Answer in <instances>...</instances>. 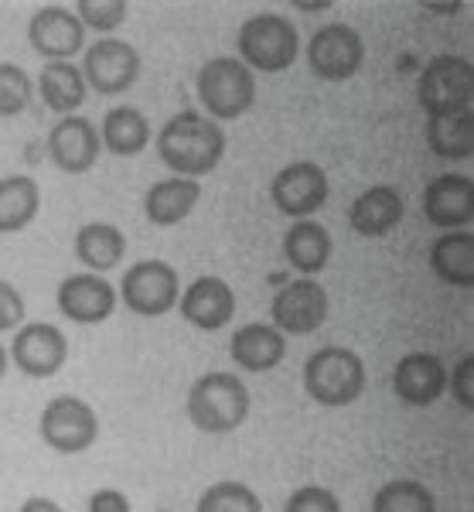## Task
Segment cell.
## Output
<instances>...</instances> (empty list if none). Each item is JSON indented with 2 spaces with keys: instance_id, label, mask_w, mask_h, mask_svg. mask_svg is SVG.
Segmentation results:
<instances>
[{
  "instance_id": "obj_1",
  "label": "cell",
  "mask_w": 474,
  "mask_h": 512,
  "mask_svg": "<svg viewBox=\"0 0 474 512\" xmlns=\"http://www.w3.org/2000/svg\"><path fill=\"white\" fill-rule=\"evenodd\" d=\"M157 158L174 171V178L198 181L226 158V130L205 113L181 110L157 130Z\"/></svg>"
},
{
  "instance_id": "obj_2",
  "label": "cell",
  "mask_w": 474,
  "mask_h": 512,
  "mask_svg": "<svg viewBox=\"0 0 474 512\" xmlns=\"http://www.w3.org/2000/svg\"><path fill=\"white\" fill-rule=\"evenodd\" d=\"M253 396L236 373H205L191 383L185 410L195 431L202 434H232L246 424Z\"/></svg>"
},
{
  "instance_id": "obj_3",
  "label": "cell",
  "mask_w": 474,
  "mask_h": 512,
  "mask_svg": "<svg viewBox=\"0 0 474 512\" xmlns=\"http://www.w3.org/2000/svg\"><path fill=\"white\" fill-rule=\"evenodd\" d=\"M236 52V59L253 76L256 72L277 76L301 59V35H297V24L284 14H253L239 24Z\"/></svg>"
},
{
  "instance_id": "obj_4",
  "label": "cell",
  "mask_w": 474,
  "mask_h": 512,
  "mask_svg": "<svg viewBox=\"0 0 474 512\" xmlns=\"http://www.w3.org/2000/svg\"><path fill=\"white\" fill-rule=\"evenodd\" d=\"M365 383L369 376H365L362 355L345 345H324L304 362V393L318 407H348L365 393Z\"/></svg>"
},
{
  "instance_id": "obj_5",
  "label": "cell",
  "mask_w": 474,
  "mask_h": 512,
  "mask_svg": "<svg viewBox=\"0 0 474 512\" xmlns=\"http://www.w3.org/2000/svg\"><path fill=\"white\" fill-rule=\"evenodd\" d=\"M198 103L205 106V117L215 123L239 120L256 103V76L236 55H215L198 69L195 79Z\"/></svg>"
},
{
  "instance_id": "obj_6",
  "label": "cell",
  "mask_w": 474,
  "mask_h": 512,
  "mask_svg": "<svg viewBox=\"0 0 474 512\" xmlns=\"http://www.w3.org/2000/svg\"><path fill=\"white\" fill-rule=\"evenodd\" d=\"M417 99L427 117H447V113L471 110L474 99V65L464 55L440 52L420 69Z\"/></svg>"
},
{
  "instance_id": "obj_7",
  "label": "cell",
  "mask_w": 474,
  "mask_h": 512,
  "mask_svg": "<svg viewBox=\"0 0 474 512\" xmlns=\"http://www.w3.org/2000/svg\"><path fill=\"white\" fill-rule=\"evenodd\" d=\"M38 434L55 454H82L99 437V414L82 396H52L38 417Z\"/></svg>"
},
{
  "instance_id": "obj_8",
  "label": "cell",
  "mask_w": 474,
  "mask_h": 512,
  "mask_svg": "<svg viewBox=\"0 0 474 512\" xmlns=\"http://www.w3.org/2000/svg\"><path fill=\"white\" fill-rule=\"evenodd\" d=\"M127 311L140 318H161L178 308L181 277L168 260H137L123 274L120 291H116Z\"/></svg>"
},
{
  "instance_id": "obj_9",
  "label": "cell",
  "mask_w": 474,
  "mask_h": 512,
  "mask_svg": "<svg viewBox=\"0 0 474 512\" xmlns=\"http://www.w3.org/2000/svg\"><path fill=\"white\" fill-rule=\"evenodd\" d=\"M301 52L307 59V69L318 79L348 82L352 76H359L365 62V41L352 24L335 21V24H321Z\"/></svg>"
},
{
  "instance_id": "obj_10",
  "label": "cell",
  "mask_w": 474,
  "mask_h": 512,
  "mask_svg": "<svg viewBox=\"0 0 474 512\" xmlns=\"http://www.w3.org/2000/svg\"><path fill=\"white\" fill-rule=\"evenodd\" d=\"M331 185L318 161H290L280 168L270 181V202L280 216H290L294 222L311 219L314 212L328 202Z\"/></svg>"
},
{
  "instance_id": "obj_11",
  "label": "cell",
  "mask_w": 474,
  "mask_h": 512,
  "mask_svg": "<svg viewBox=\"0 0 474 512\" xmlns=\"http://www.w3.org/2000/svg\"><path fill=\"white\" fill-rule=\"evenodd\" d=\"M82 79L99 96H123L140 79V52L123 38H99L82 55Z\"/></svg>"
},
{
  "instance_id": "obj_12",
  "label": "cell",
  "mask_w": 474,
  "mask_h": 512,
  "mask_svg": "<svg viewBox=\"0 0 474 512\" xmlns=\"http://www.w3.org/2000/svg\"><path fill=\"white\" fill-rule=\"evenodd\" d=\"M328 321V291L321 280L297 277L270 301V325L280 335H311Z\"/></svg>"
},
{
  "instance_id": "obj_13",
  "label": "cell",
  "mask_w": 474,
  "mask_h": 512,
  "mask_svg": "<svg viewBox=\"0 0 474 512\" xmlns=\"http://www.w3.org/2000/svg\"><path fill=\"white\" fill-rule=\"evenodd\" d=\"M11 362L18 366L21 376L28 379H52L55 373H62V366L69 362V338L58 325L48 321H28L14 332Z\"/></svg>"
},
{
  "instance_id": "obj_14",
  "label": "cell",
  "mask_w": 474,
  "mask_h": 512,
  "mask_svg": "<svg viewBox=\"0 0 474 512\" xmlns=\"http://www.w3.org/2000/svg\"><path fill=\"white\" fill-rule=\"evenodd\" d=\"M28 45L45 62H72L86 48V28L65 4L38 7L28 21Z\"/></svg>"
},
{
  "instance_id": "obj_15",
  "label": "cell",
  "mask_w": 474,
  "mask_h": 512,
  "mask_svg": "<svg viewBox=\"0 0 474 512\" xmlns=\"http://www.w3.org/2000/svg\"><path fill=\"white\" fill-rule=\"evenodd\" d=\"M48 161L55 164L65 175H86L96 168L103 144H99V130L96 123H89L86 117H62L48 130Z\"/></svg>"
},
{
  "instance_id": "obj_16",
  "label": "cell",
  "mask_w": 474,
  "mask_h": 512,
  "mask_svg": "<svg viewBox=\"0 0 474 512\" xmlns=\"http://www.w3.org/2000/svg\"><path fill=\"white\" fill-rule=\"evenodd\" d=\"M178 311L198 332H222L236 318V291L222 277H195L181 291Z\"/></svg>"
},
{
  "instance_id": "obj_17",
  "label": "cell",
  "mask_w": 474,
  "mask_h": 512,
  "mask_svg": "<svg viewBox=\"0 0 474 512\" xmlns=\"http://www.w3.org/2000/svg\"><path fill=\"white\" fill-rule=\"evenodd\" d=\"M423 216L444 233L468 229L474 219V181L457 171L430 178V185L423 188Z\"/></svg>"
},
{
  "instance_id": "obj_18",
  "label": "cell",
  "mask_w": 474,
  "mask_h": 512,
  "mask_svg": "<svg viewBox=\"0 0 474 512\" xmlns=\"http://www.w3.org/2000/svg\"><path fill=\"white\" fill-rule=\"evenodd\" d=\"M58 311L76 325H103L116 311V287L99 274H72L58 284Z\"/></svg>"
},
{
  "instance_id": "obj_19",
  "label": "cell",
  "mask_w": 474,
  "mask_h": 512,
  "mask_svg": "<svg viewBox=\"0 0 474 512\" xmlns=\"http://www.w3.org/2000/svg\"><path fill=\"white\" fill-rule=\"evenodd\" d=\"M393 393L406 407H430L447 393V366L440 355L410 352L393 369Z\"/></svg>"
},
{
  "instance_id": "obj_20",
  "label": "cell",
  "mask_w": 474,
  "mask_h": 512,
  "mask_svg": "<svg viewBox=\"0 0 474 512\" xmlns=\"http://www.w3.org/2000/svg\"><path fill=\"white\" fill-rule=\"evenodd\" d=\"M229 355L243 373H270L287 359V335H280L266 321H249V325L236 328Z\"/></svg>"
},
{
  "instance_id": "obj_21",
  "label": "cell",
  "mask_w": 474,
  "mask_h": 512,
  "mask_svg": "<svg viewBox=\"0 0 474 512\" xmlns=\"http://www.w3.org/2000/svg\"><path fill=\"white\" fill-rule=\"evenodd\" d=\"M406 216V202L393 185H376L365 188L355 198L352 209H348V226L352 233H359L362 239H382L403 222Z\"/></svg>"
},
{
  "instance_id": "obj_22",
  "label": "cell",
  "mask_w": 474,
  "mask_h": 512,
  "mask_svg": "<svg viewBox=\"0 0 474 512\" xmlns=\"http://www.w3.org/2000/svg\"><path fill=\"white\" fill-rule=\"evenodd\" d=\"M72 250H76V260L86 267V274L106 277V270H116L127 256V236L113 222H86V226H79Z\"/></svg>"
},
{
  "instance_id": "obj_23",
  "label": "cell",
  "mask_w": 474,
  "mask_h": 512,
  "mask_svg": "<svg viewBox=\"0 0 474 512\" xmlns=\"http://www.w3.org/2000/svg\"><path fill=\"white\" fill-rule=\"evenodd\" d=\"M331 253H335V243H331V233L318 219L290 222V229L284 233V256L297 274L318 277L328 267Z\"/></svg>"
},
{
  "instance_id": "obj_24",
  "label": "cell",
  "mask_w": 474,
  "mask_h": 512,
  "mask_svg": "<svg viewBox=\"0 0 474 512\" xmlns=\"http://www.w3.org/2000/svg\"><path fill=\"white\" fill-rule=\"evenodd\" d=\"M198 198H202V185L188 178H161L147 188L144 195V216L154 222V226L168 229L185 222L191 212H195Z\"/></svg>"
},
{
  "instance_id": "obj_25",
  "label": "cell",
  "mask_w": 474,
  "mask_h": 512,
  "mask_svg": "<svg viewBox=\"0 0 474 512\" xmlns=\"http://www.w3.org/2000/svg\"><path fill=\"white\" fill-rule=\"evenodd\" d=\"M430 270L447 287H461L471 291L474 287V233L468 229H454L430 243Z\"/></svg>"
},
{
  "instance_id": "obj_26",
  "label": "cell",
  "mask_w": 474,
  "mask_h": 512,
  "mask_svg": "<svg viewBox=\"0 0 474 512\" xmlns=\"http://www.w3.org/2000/svg\"><path fill=\"white\" fill-rule=\"evenodd\" d=\"M151 120L137 110V106H113L103 117L99 130V144L113 154V158H137L151 147Z\"/></svg>"
},
{
  "instance_id": "obj_27",
  "label": "cell",
  "mask_w": 474,
  "mask_h": 512,
  "mask_svg": "<svg viewBox=\"0 0 474 512\" xmlns=\"http://www.w3.org/2000/svg\"><path fill=\"white\" fill-rule=\"evenodd\" d=\"M38 93L58 117H79L89 89L76 62H45V69L38 72Z\"/></svg>"
},
{
  "instance_id": "obj_28",
  "label": "cell",
  "mask_w": 474,
  "mask_h": 512,
  "mask_svg": "<svg viewBox=\"0 0 474 512\" xmlns=\"http://www.w3.org/2000/svg\"><path fill=\"white\" fill-rule=\"evenodd\" d=\"M41 212V188L31 175L0 178V236L28 229Z\"/></svg>"
},
{
  "instance_id": "obj_29",
  "label": "cell",
  "mask_w": 474,
  "mask_h": 512,
  "mask_svg": "<svg viewBox=\"0 0 474 512\" xmlns=\"http://www.w3.org/2000/svg\"><path fill=\"white\" fill-rule=\"evenodd\" d=\"M427 144L444 161H468L474 154V110L427 117Z\"/></svg>"
},
{
  "instance_id": "obj_30",
  "label": "cell",
  "mask_w": 474,
  "mask_h": 512,
  "mask_svg": "<svg viewBox=\"0 0 474 512\" xmlns=\"http://www.w3.org/2000/svg\"><path fill=\"white\" fill-rule=\"evenodd\" d=\"M372 512H437V495L417 478H393L372 495Z\"/></svg>"
},
{
  "instance_id": "obj_31",
  "label": "cell",
  "mask_w": 474,
  "mask_h": 512,
  "mask_svg": "<svg viewBox=\"0 0 474 512\" xmlns=\"http://www.w3.org/2000/svg\"><path fill=\"white\" fill-rule=\"evenodd\" d=\"M195 512H263V502L243 482H215L202 492Z\"/></svg>"
},
{
  "instance_id": "obj_32",
  "label": "cell",
  "mask_w": 474,
  "mask_h": 512,
  "mask_svg": "<svg viewBox=\"0 0 474 512\" xmlns=\"http://www.w3.org/2000/svg\"><path fill=\"white\" fill-rule=\"evenodd\" d=\"M35 93V79L18 62H0V117H21Z\"/></svg>"
},
{
  "instance_id": "obj_33",
  "label": "cell",
  "mask_w": 474,
  "mask_h": 512,
  "mask_svg": "<svg viewBox=\"0 0 474 512\" xmlns=\"http://www.w3.org/2000/svg\"><path fill=\"white\" fill-rule=\"evenodd\" d=\"M127 14V0H79L76 4V18L82 21V28H93L103 38H113V31L127 21Z\"/></svg>"
},
{
  "instance_id": "obj_34",
  "label": "cell",
  "mask_w": 474,
  "mask_h": 512,
  "mask_svg": "<svg viewBox=\"0 0 474 512\" xmlns=\"http://www.w3.org/2000/svg\"><path fill=\"white\" fill-rule=\"evenodd\" d=\"M284 512H342V499L321 485H301L287 499Z\"/></svg>"
},
{
  "instance_id": "obj_35",
  "label": "cell",
  "mask_w": 474,
  "mask_h": 512,
  "mask_svg": "<svg viewBox=\"0 0 474 512\" xmlns=\"http://www.w3.org/2000/svg\"><path fill=\"white\" fill-rule=\"evenodd\" d=\"M447 390L454 393L457 407L474 410V355H461L454 362V369L447 373Z\"/></svg>"
},
{
  "instance_id": "obj_36",
  "label": "cell",
  "mask_w": 474,
  "mask_h": 512,
  "mask_svg": "<svg viewBox=\"0 0 474 512\" xmlns=\"http://www.w3.org/2000/svg\"><path fill=\"white\" fill-rule=\"evenodd\" d=\"M24 315H28V304L18 287L11 280L0 277V332H14V328L24 325Z\"/></svg>"
},
{
  "instance_id": "obj_37",
  "label": "cell",
  "mask_w": 474,
  "mask_h": 512,
  "mask_svg": "<svg viewBox=\"0 0 474 512\" xmlns=\"http://www.w3.org/2000/svg\"><path fill=\"white\" fill-rule=\"evenodd\" d=\"M89 512H133L123 489H96L89 495Z\"/></svg>"
},
{
  "instance_id": "obj_38",
  "label": "cell",
  "mask_w": 474,
  "mask_h": 512,
  "mask_svg": "<svg viewBox=\"0 0 474 512\" xmlns=\"http://www.w3.org/2000/svg\"><path fill=\"white\" fill-rule=\"evenodd\" d=\"M18 512H65V509L55 499H48V495H31V499L21 502Z\"/></svg>"
},
{
  "instance_id": "obj_39",
  "label": "cell",
  "mask_w": 474,
  "mask_h": 512,
  "mask_svg": "<svg viewBox=\"0 0 474 512\" xmlns=\"http://www.w3.org/2000/svg\"><path fill=\"white\" fill-rule=\"evenodd\" d=\"M7 366H11V355H7V349L0 345V383H4V376H7Z\"/></svg>"
}]
</instances>
